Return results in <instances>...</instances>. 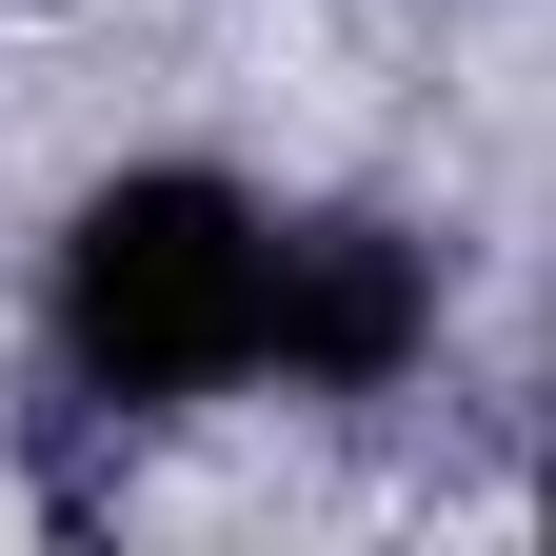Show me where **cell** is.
<instances>
[{"label": "cell", "mask_w": 556, "mask_h": 556, "mask_svg": "<svg viewBox=\"0 0 556 556\" xmlns=\"http://www.w3.org/2000/svg\"><path fill=\"white\" fill-rule=\"evenodd\" d=\"M40 318H60V378H80V397L199 417V397L278 378V219L219 160H139V179H100L80 219H60Z\"/></svg>", "instance_id": "6da1fadb"}, {"label": "cell", "mask_w": 556, "mask_h": 556, "mask_svg": "<svg viewBox=\"0 0 556 556\" xmlns=\"http://www.w3.org/2000/svg\"><path fill=\"white\" fill-rule=\"evenodd\" d=\"M417 358H438V239L417 219H278V378L397 397Z\"/></svg>", "instance_id": "7a4b0ae2"}]
</instances>
